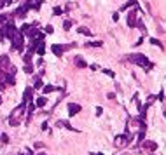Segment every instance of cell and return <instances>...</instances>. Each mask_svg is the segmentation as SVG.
Returning a JSON list of instances; mask_svg holds the SVG:
<instances>
[{
	"mask_svg": "<svg viewBox=\"0 0 166 155\" xmlns=\"http://www.w3.org/2000/svg\"><path fill=\"white\" fill-rule=\"evenodd\" d=\"M142 147L145 148L147 152H156V150H157V143H156V141H144Z\"/></svg>",
	"mask_w": 166,
	"mask_h": 155,
	"instance_id": "9",
	"label": "cell"
},
{
	"mask_svg": "<svg viewBox=\"0 0 166 155\" xmlns=\"http://www.w3.org/2000/svg\"><path fill=\"white\" fill-rule=\"evenodd\" d=\"M137 12H138V7L133 9L128 12V18H126V21H128V26L130 28H135V25H137Z\"/></svg>",
	"mask_w": 166,
	"mask_h": 155,
	"instance_id": "6",
	"label": "cell"
},
{
	"mask_svg": "<svg viewBox=\"0 0 166 155\" xmlns=\"http://www.w3.org/2000/svg\"><path fill=\"white\" fill-rule=\"evenodd\" d=\"M9 66H11L9 56H7V54H2V56H0V68H2V70H9Z\"/></svg>",
	"mask_w": 166,
	"mask_h": 155,
	"instance_id": "8",
	"label": "cell"
},
{
	"mask_svg": "<svg viewBox=\"0 0 166 155\" xmlns=\"http://www.w3.org/2000/svg\"><path fill=\"white\" fill-rule=\"evenodd\" d=\"M53 12H54V14H61L63 11H61V9H60V7H54V11H53Z\"/></svg>",
	"mask_w": 166,
	"mask_h": 155,
	"instance_id": "33",
	"label": "cell"
},
{
	"mask_svg": "<svg viewBox=\"0 0 166 155\" xmlns=\"http://www.w3.org/2000/svg\"><path fill=\"white\" fill-rule=\"evenodd\" d=\"M128 59H130L131 63L138 64V66H144L147 71L154 68V63H150V61H149V59L144 56V54H130V56H128Z\"/></svg>",
	"mask_w": 166,
	"mask_h": 155,
	"instance_id": "1",
	"label": "cell"
},
{
	"mask_svg": "<svg viewBox=\"0 0 166 155\" xmlns=\"http://www.w3.org/2000/svg\"><path fill=\"white\" fill-rule=\"evenodd\" d=\"M96 155H103V153H96Z\"/></svg>",
	"mask_w": 166,
	"mask_h": 155,
	"instance_id": "36",
	"label": "cell"
},
{
	"mask_svg": "<svg viewBox=\"0 0 166 155\" xmlns=\"http://www.w3.org/2000/svg\"><path fill=\"white\" fill-rule=\"evenodd\" d=\"M53 31H54V28H53L51 25H47V26H46V33H53Z\"/></svg>",
	"mask_w": 166,
	"mask_h": 155,
	"instance_id": "29",
	"label": "cell"
},
{
	"mask_svg": "<svg viewBox=\"0 0 166 155\" xmlns=\"http://www.w3.org/2000/svg\"><path fill=\"white\" fill-rule=\"evenodd\" d=\"M0 141H2V143H9V136H7V134H0Z\"/></svg>",
	"mask_w": 166,
	"mask_h": 155,
	"instance_id": "22",
	"label": "cell"
},
{
	"mask_svg": "<svg viewBox=\"0 0 166 155\" xmlns=\"http://www.w3.org/2000/svg\"><path fill=\"white\" fill-rule=\"evenodd\" d=\"M103 73H105V75H110V77H114V71H112V70H103Z\"/></svg>",
	"mask_w": 166,
	"mask_h": 155,
	"instance_id": "32",
	"label": "cell"
},
{
	"mask_svg": "<svg viewBox=\"0 0 166 155\" xmlns=\"http://www.w3.org/2000/svg\"><path fill=\"white\" fill-rule=\"evenodd\" d=\"M26 110V103H21L16 110H14L12 113H11V117H9V126H18L19 124V119H21V115H23V112Z\"/></svg>",
	"mask_w": 166,
	"mask_h": 155,
	"instance_id": "3",
	"label": "cell"
},
{
	"mask_svg": "<svg viewBox=\"0 0 166 155\" xmlns=\"http://www.w3.org/2000/svg\"><path fill=\"white\" fill-rule=\"evenodd\" d=\"M70 47H75V44H72V45H58V44H53L51 45V51L54 52L56 56H61L63 52H65V49H70Z\"/></svg>",
	"mask_w": 166,
	"mask_h": 155,
	"instance_id": "7",
	"label": "cell"
},
{
	"mask_svg": "<svg viewBox=\"0 0 166 155\" xmlns=\"http://www.w3.org/2000/svg\"><path fill=\"white\" fill-rule=\"evenodd\" d=\"M150 42H152L154 45H159V47H163V45H161V42H159V40H156V38H150Z\"/></svg>",
	"mask_w": 166,
	"mask_h": 155,
	"instance_id": "30",
	"label": "cell"
},
{
	"mask_svg": "<svg viewBox=\"0 0 166 155\" xmlns=\"http://www.w3.org/2000/svg\"><path fill=\"white\" fill-rule=\"evenodd\" d=\"M5 21H7V16L2 14V16H0V26H2V25H5Z\"/></svg>",
	"mask_w": 166,
	"mask_h": 155,
	"instance_id": "27",
	"label": "cell"
},
{
	"mask_svg": "<svg viewBox=\"0 0 166 155\" xmlns=\"http://www.w3.org/2000/svg\"><path fill=\"white\" fill-rule=\"evenodd\" d=\"M133 141V134L131 133H126V134H123V136H117L116 140H114V145L117 148H123L124 145H130Z\"/></svg>",
	"mask_w": 166,
	"mask_h": 155,
	"instance_id": "4",
	"label": "cell"
},
{
	"mask_svg": "<svg viewBox=\"0 0 166 155\" xmlns=\"http://www.w3.org/2000/svg\"><path fill=\"white\" fill-rule=\"evenodd\" d=\"M11 2H12V0H0V5H2V7H4V5H9V4H11Z\"/></svg>",
	"mask_w": 166,
	"mask_h": 155,
	"instance_id": "28",
	"label": "cell"
},
{
	"mask_svg": "<svg viewBox=\"0 0 166 155\" xmlns=\"http://www.w3.org/2000/svg\"><path fill=\"white\" fill-rule=\"evenodd\" d=\"M54 91V85H46L44 87V92H53Z\"/></svg>",
	"mask_w": 166,
	"mask_h": 155,
	"instance_id": "26",
	"label": "cell"
},
{
	"mask_svg": "<svg viewBox=\"0 0 166 155\" xmlns=\"http://www.w3.org/2000/svg\"><path fill=\"white\" fill-rule=\"evenodd\" d=\"M26 11H28V7L26 5H23V7H19L16 12H14V16H18V18H23V16L26 14Z\"/></svg>",
	"mask_w": 166,
	"mask_h": 155,
	"instance_id": "15",
	"label": "cell"
},
{
	"mask_svg": "<svg viewBox=\"0 0 166 155\" xmlns=\"http://www.w3.org/2000/svg\"><path fill=\"white\" fill-rule=\"evenodd\" d=\"M23 49V35L19 31H16V35L12 37V51H21Z\"/></svg>",
	"mask_w": 166,
	"mask_h": 155,
	"instance_id": "5",
	"label": "cell"
},
{
	"mask_svg": "<svg viewBox=\"0 0 166 155\" xmlns=\"http://www.w3.org/2000/svg\"><path fill=\"white\" fill-rule=\"evenodd\" d=\"M79 33H82V35H88V37L91 35V31L86 28V26H81V28H79Z\"/></svg>",
	"mask_w": 166,
	"mask_h": 155,
	"instance_id": "18",
	"label": "cell"
},
{
	"mask_svg": "<svg viewBox=\"0 0 166 155\" xmlns=\"http://www.w3.org/2000/svg\"><path fill=\"white\" fill-rule=\"evenodd\" d=\"M0 75H4V70H2V68H0Z\"/></svg>",
	"mask_w": 166,
	"mask_h": 155,
	"instance_id": "34",
	"label": "cell"
},
{
	"mask_svg": "<svg viewBox=\"0 0 166 155\" xmlns=\"http://www.w3.org/2000/svg\"><path fill=\"white\" fill-rule=\"evenodd\" d=\"M86 45H88V47H102L103 44L102 42H89V44H86Z\"/></svg>",
	"mask_w": 166,
	"mask_h": 155,
	"instance_id": "20",
	"label": "cell"
},
{
	"mask_svg": "<svg viewBox=\"0 0 166 155\" xmlns=\"http://www.w3.org/2000/svg\"><path fill=\"white\" fill-rule=\"evenodd\" d=\"M0 105H2V94H0Z\"/></svg>",
	"mask_w": 166,
	"mask_h": 155,
	"instance_id": "35",
	"label": "cell"
},
{
	"mask_svg": "<svg viewBox=\"0 0 166 155\" xmlns=\"http://www.w3.org/2000/svg\"><path fill=\"white\" fill-rule=\"evenodd\" d=\"M4 84H5V85H14V84H16V77L11 75V73L4 75Z\"/></svg>",
	"mask_w": 166,
	"mask_h": 155,
	"instance_id": "12",
	"label": "cell"
},
{
	"mask_svg": "<svg viewBox=\"0 0 166 155\" xmlns=\"http://www.w3.org/2000/svg\"><path fill=\"white\" fill-rule=\"evenodd\" d=\"M39 155H46V153H39Z\"/></svg>",
	"mask_w": 166,
	"mask_h": 155,
	"instance_id": "37",
	"label": "cell"
},
{
	"mask_svg": "<svg viewBox=\"0 0 166 155\" xmlns=\"http://www.w3.org/2000/svg\"><path fill=\"white\" fill-rule=\"evenodd\" d=\"M131 5H138V4H137L135 0H130V2H128V4H126V5H124L123 9H128V7H131Z\"/></svg>",
	"mask_w": 166,
	"mask_h": 155,
	"instance_id": "25",
	"label": "cell"
},
{
	"mask_svg": "<svg viewBox=\"0 0 166 155\" xmlns=\"http://www.w3.org/2000/svg\"><path fill=\"white\" fill-rule=\"evenodd\" d=\"M56 126H60V127H67V129H70V131H75L74 127L70 126L67 120H56Z\"/></svg>",
	"mask_w": 166,
	"mask_h": 155,
	"instance_id": "14",
	"label": "cell"
},
{
	"mask_svg": "<svg viewBox=\"0 0 166 155\" xmlns=\"http://www.w3.org/2000/svg\"><path fill=\"white\" fill-rule=\"evenodd\" d=\"M19 155H33V152H32L30 148H26V152H23V153H19Z\"/></svg>",
	"mask_w": 166,
	"mask_h": 155,
	"instance_id": "31",
	"label": "cell"
},
{
	"mask_svg": "<svg viewBox=\"0 0 166 155\" xmlns=\"http://www.w3.org/2000/svg\"><path fill=\"white\" fill-rule=\"evenodd\" d=\"M28 31H30V25H23V26H21V31H19V33H28Z\"/></svg>",
	"mask_w": 166,
	"mask_h": 155,
	"instance_id": "21",
	"label": "cell"
},
{
	"mask_svg": "<svg viewBox=\"0 0 166 155\" xmlns=\"http://www.w3.org/2000/svg\"><path fill=\"white\" fill-rule=\"evenodd\" d=\"M72 25H74V21H65L63 28H65V30H70V28H72Z\"/></svg>",
	"mask_w": 166,
	"mask_h": 155,
	"instance_id": "24",
	"label": "cell"
},
{
	"mask_svg": "<svg viewBox=\"0 0 166 155\" xmlns=\"http://www.w3.org/2000/svg\"><path fill=\"white\" fill-rule=\"evenodd\" d=\"M74 61H75V66H77V68H86V66H88V64H86V61L82 59V56H75V59H74Z\"/></svg>",
	"mask_w": 166,
	"mask_h": 155,
	"instance_id": "13",
	"label": "cell"
},
{
	"mask_svg": "<svg viewBox=\"0 0 166 155\" xmlns=\"http://www.w3.org/2000/svg\"><path fill=\"white\" fill-rule=\"evenodd\" d=\"M32 56H33L32 52H26V54L23 56V61H25V63H32Z\"/></svg>",
	"mask_w": 166,
	"mask_h": 155,
	"instance_id": "17",
	"label": "cell"
},
{
	"mask_svg": "<svg viewBox=\"0 0 166 155\" xmlns=\"http://www.w3.org/2000/svg\"><path fill=\"white\" fill-rule=\"evenodd\" d=\"M16 26H14L12 23H5V25H2V28H0V40L4 42V38H11L12 40V37L16 35Z\"/></svg>",
	"mask_w": 166,
	"mask_h": 155,
	"instance_id": "2",
	"label": "cell"
},
{
	"mask_svg": "<svg viewBox=\"0 0 166 155\" xmlns=\"http://www.w3.org/2000/svg\"><path fill=\"white\" fill-rule=\"evenodd\" d=\"M25 71H26V73H32V71H33V66H32V63H26V66H25Z\"/></svg>",
	"mask_w": 166,
	"mask_h": 155,
	"instance_id": "23",
	"label": "cell"
},
{
	"mask_svg": "<svg viewBox=\"0 0 166 155\" xmlns=\"http://www.w3.org/2000/svg\"><path fill=\"white\" fill-rule=\"evenodd\" d=\"M79 112H81V105H77V103H70L68 105V113L70 115H77Z\"/></svg>",
	"mask_w": 166,
	"mask_h": 155,
	"instance_id": "11",
	"label": "cell"
},
{
	"mask_svg": "<svg viewBox=\"0 0 166 155\" xmlns=\"http://www.w3.org/2000/svg\"><path fill=\"white\" fill-rule=\"evenodd\" d=\"M35 89H40L42 87V80H40V77H35V85H33Z\"/></svg>",
	"mask_w": 166,
	"mask_h": 155,
	"instance_id": "19",
	"label": "cell"
},
{
	"mask_svg": "<svg viewBox=\"0 0 166 155\" xmlns=\"http://www.w3.org/2000/svg\"><path fill=\"white\" fill-rule=\"evenodd\" d=\"M46 103H47V99H46L44 96H42V98H39V99H37L35 106H39V108H44V106H46Z\"/></svg>",
	"mask_w": 166,
	"mask_h": 155,
	"instance_id": "16",
	"label": "cell"
},
{
	"mask_svg": "<svg viewBox=\"0 0 166 155\" xmlns=\"http://www.w3.org/2000/svg\"><path fill=\"white\" fill-rule=\"evenodd\" d=\"M32 98H33V89H32V87H26V89H25V94H23V103L32 101Z\"/></svg>",
	"mask_w": 166,
	"mask_h": 155,
	"instance_id": "10",
	"label": "cell"
}]
</instances>
